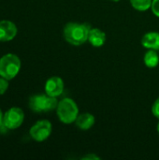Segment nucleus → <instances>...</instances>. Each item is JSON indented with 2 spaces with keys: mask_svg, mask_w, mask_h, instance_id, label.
<instances>
[{
  "mask_svg": "<svg viewBox=\"0 0 159 160\" xmlns=\"http://www.w3.org/2000/svg\"><path fill=\"white\" fill-rule=\"evenodd\" d=\"M107 40V37L104 31L99 28H91L88 35V42L96 48L102 47Z\"/></svg>",
  "mask_w": 159,
  "mask_h": 160,
  "instance_id": "nucleus-9",
  "label": "nucleus"
},
{
  "mask_svg": "<svg viewBox=\"0 0 159 160\" xmlns=\"http://www.w3.org/2000/svg\"><path fill=\"white\" fill-rule=\"evenodd\" d=\"M21 69V60L13 53H7L0 58V76L9 81L15 78Z\"/></svg>",
  "mask_w": 159,
  "mask_h": 160,
  "instance_id": "nucleus-3",
  "label": "nucleus"
},
{
  "mask_svg": "<svg viewBox=\"0 0 159 160\" xmlns=\"http://www.w3.org/2000/svg\"><path fill=\"white\" fill-rule=\"evenodd\" d=\"M57 98L45 95H35L29 99V108L35 112H48L56 110L58 105Z\"/></svg>",
  "mask_w": 159,
  "mask_h": 160,
  "instance_id": "nucleus-4",
  "label": "nucleus"
},
{
  "mask_svg": "<svg viewBox=\"0 0 159 160\" xmlns=\"http://www.w3.org/2000/svg\"><path fill=\"white\" fill-rule=\"evenodd\" d=\"M52 130V126L49 120H39L32 126L29 134L34 141L41 142L46 141L51 136Z\"/></svg>",
  "mask_w": 159,
  "mask_h": 160,
  "instance_id": "nucleus-5",
  "label": "nucleus"
},
{
  "mask_svg": "<svg viewBox=\"0 0 159 160\" xmlns=\"http://www.w3.org/2000/svg\"><path fill=\"white\" fill-rule=\"evenodd\" d=\"M158 53H159V51H158Z\"/></svg>",
  "mask_w": 159,
  "mask_h": 160,
  "instance_id": "nucleus-21",
  "label": "nucleus"
},
{
  "mask_svg": "<svg viewBox=\"0 0 159 160\" xmlns=\"http://www.w3.org/2000/svg\"><path fill=\"white\" fill-rule=\"evenodd\" d=\"M91 28V24L86 22H70L65 25L63 36L67 43L73 46H81L88 41V35Z\"/></svg>",
  "mask_w": 159,
  "mask_h": 160,
  "instance_id": "nucleus-1",
  "label": "nucleus"
},
{
  "mask_svg": "<svg viewBox=\"0 0 159 160\" xmlns=\"http://www.w3.org/2000/svg\"><path fill=\"white\" fill-rule=\"evenodd\" d=\"M143 63L149 68H155L159 64L158 51L155 50H147L143 56Z\"/></svg>",
  "mask_w": 159,
  "mask_h": 160,
  "instance_id": "nucleus-12",
  "label": "nucleus"
},
{
  "mask_svg": "<svg viewBox=\"0 0 159 160\" xmlns=\"http://www.w3.org/2000/svg\"><path fill=\"white\" fill-rule=\"evenodd\" d=\"M56 114L60 122L65 125L75 123L79 115V108L77 103L69 98H65L58 102Z\"/></svg>",
  "mask_w": 159,
  "mask_h": 160,
  "instance_id": "nucleus-2",
  "label": "nucleus"
},
{
  "mask_svg": "<svg viewBox=\"0 0 159 160\" xmlns=\"http://www.w3.org/2000/svg\"><path fill=\"white\" fill-rule=\"evenodd\" d=\"M17 34V27L10 21H0V41L12 40Z\"/></svg>",
  "mask_w": 159,
  "mask_h": 160,
  "instance_id": "nucleus-8",
  "label": "nucleus"
},
{
  "mask_svg": "<svg viewBox=\"0 0 159 160\" xmlns=\"http://www.w3.org/2000/svg\"><path fill=\"white\" fill-rule=\"evenodd\" d=\"M64 81L58 76H52L45 83V93L51 97L58 98L64 92Z\"/></svg>",
  "mask_w": 159,
  "mask_h": 160,
  "instance_id": "nucleus-7",
  "label": "nucleus"
},
{
  "mask_svg": "<svg viewBox=\"0 0 159 160\" xmlns=\"http://www.w3.org/2000/svg\"><path fill=\"white\" fill-rule=\"evenodd\" d=\"M3 116H4V114L2 113V112L0 110V126L3 125Z\"/></svg>",
  "mask_w": 159,
  "mask_h": 160,
  "instance_id": "nucleus-18",
  "label": "nucleus"
},
{
  "mask_svg": "<svg viewBox=\"0 0 159 160\" xmlns=\"http://www.w3.org/2000/svg\"><path fill=\"white\" fill-rule=\"evenodd\" d=\"M157 132H158L159 134V122L158 124H157Z\"/></svg>",
  "mask_w": 159,
  "mask_h": 160,
  "instance_id": "nucleus-19",
  "label": "nucleus"
},
{
  "mask_svg": "<svg viewBox=\"0 0 159 160\" xmlns=\"http://www.w3.org/2000/svg\"><path fill=\"white\" fill-rule=\"evenodd\" d=\"M142 45L147 50L159 51V33L158 32H147L142 38Z\"/></svg>",
  "mask_w": 159,
  "mask_h": 160,
  "instance_id": "nucleus-11",
  "label": "nucleus"
},
{
  "mask_svg": "<svg viewBox=\"0 0 159 160\" xmlns=\"http://www.w3.org/2000/svg\"><path fill=\"white\" fill-rule=\"evenodd\" d=\"M82 159H87V160H98L100 159V158L95 154H88L84 157H82Z\"/></svg>",
  "mask_w": 159,
  "mask_h": 160,
  "instance_id": "nucleus-17",
  "label": "nucleus"
},
{
  "mask_svg": "<svg viewBox=\"0 0 159 160\" xmlns=\"http://www.w3.org/2000/svg\"><path fill=\"white\" fill-rule=\"evenodd\" d=\"M24 120V113L22 110L17 107L10 108L3 116V125L7 129H16L22 126Z\"/></svg>",
  "mask_w": 159,
  "mask_h": 160,
  "instance_id": "nucleus-6",
  "label": "nucleus"
},
{
  "mask_svg": "<svg viewBox=\"0 0 159 160\" xmlns=\"http://www.w3.org/2000/svg\"><path fill=\"white\" fill-rule=\"evenodd\" d=\"M96 123V118L95 116L90 113V112H83V113H79L76 121H75V125L76 127L81 129V130H89L91 128H93V126Z\"/></svg>",
  "mask_w": 159,
  "mask_h": 160,
  "instance_id": "nucleus-10",
  "label": "nucleus"
},
{
  "mask_svg": "<svg viewBox=\"0 0 159 160\" xmlns=\"http://www.w3.org/2000/svg\"><path fill=\"white\" fill-rule=\"evenodd\" d=\"M152 113L156 118L159 120V97L156 99V101L152 106Z\"/></svg>",
  "mask_w": 159,
  "mask_h": 160,
  "instance_id": "nucleus-15",
  "label": "nucleus"
},
{
  "mask_svg": "<svg viewBox=\"0 0 159 160\" xmlns=\"http://www.w3.org/2000/svg\"><path fill=\"white\" fill-rule=\"evenodd\" d=\"M151 10L155 16L159 18V0H153L151 5Z\"/></svg>",
  "mask_w": 159,
  "mask_h": 160,
  "instance_id": "nucleus-16",
  "label": "nucleus"
},
{
  "mask_svg": "<svg viewBox=\"0 0 159 160\" xmlns=\"http://www.w3.org/2000/svg\"><path fill=\"white\" fill-rule=\"evenodd\" d=\"M129 1L134 9L143 12L151 8L153 0H129Z\"/></svg>",
  "mask_w": 159,
  "mask_h": 160,
  "instance_id": "nucleus-13",
  "label": "nucleus"
},
{
  "mask_svg": "<svg viewBox=\"0 0 159 160\" xmlns=\"http://www.w3.org/2000/svg\"><path fill=\"white\" fill-rule=\"evenodd\" d=\"M111 1H112V2H119V1H121V0H111Z\"/></svg>",
  "mask_w": 159,
  "mask_h": 160,
  "instance_id": "nucleus-20",
  "label": "nucleus"
},
{
  "mask_svg": "<svg viewBox=\"0 0 159 160\" xmlns=\"http://www.w3.org/2000/svg\"><path fill=\"white\" fill-rule=\"evenodd\" d=\"M7 87H8L7 80L0 76V96L6 93V91L7 90Z\"/></svg>",
  "mask_w": 159,
  "mask_h": 160,
  "instance_id": "nucleus-14",
  "label": "nucleus"
}]
</instances>
